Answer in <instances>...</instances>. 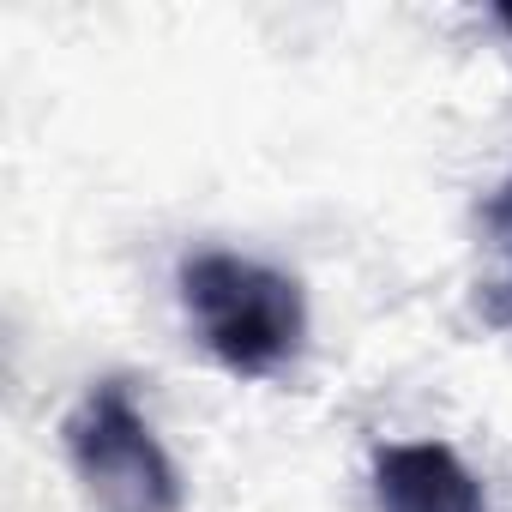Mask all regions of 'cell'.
<instances>
[{
  "mask_svg": "<svg viewBox=\"0 0 512 512\" xmlns=\"http://www.w3.org/2000/svg\"><path fill=\"white\" fill-rule=\"evenodd\" d=\"M175 290L199 350L241 380L284 374L308 344V296L290 272L266 260H247V253H229V247H199L181 260Z\"/></svg>",
  "mask_w": 512,
  "mask_h": 512,
  "instance_id": "6da1fadb",
  "label": "cell"
},
{
  "mask_svg": "<svg viewBox=\"0 0 512 512\" xmlns=\"http://www.w3.org/2000/svg\"><path fill=\"white\" fill-rule=\"evenodd\" d=\"M61 446L103 512H181V470L121 380H97L67 410Z\"/></svg>",
  "mask_w": 512,
  "mask_h": 512,
  "instance_id": "7a4b0ae2",
  "label": "cell"
},
{
  "mask_svg": "<svg viewBox=\"0 0 512 512\" xmlns=\"http://www.w3.org/2000/svg\"><path fill=\"white\" fill-rule=\"evenodd\" d=\"M368 482L374 512H494L476 470L446 440H380Z\"/></svg>",
  "mask_w": 512,
  "mask_h": 512,
  "instance_id": "3957f363",
  "label": "cell"
},
{
  "mask_svg": "<svg viewBox=\"0 0 512 512\" xmlns=\"http://www.w3.org/2000/svg\"><path fill=\"white\" fill-rule=\"evenodd\" d=\"M476 229H482V247L494 260V272L482 278V308L494 326H512V175L482 199Z\"/></svg>",
  "mask_w": 512,
  "mask_h": 512,
  "instance_id": "277c9868",
  "label": "cell"
},
{
  "mask_svg": "<svg viewBox=\"0 0 512 512\" xmlns=\"http://www.w3.org/2000/svg\"><path fill=\"white\" fill-rule=\"evenodd\" d=\"M494 25H500V31H512V7H500V13H494Z\"/></svg>",
  "mask_w": 512,
  "mask_h": 512,
  "instance_id": "5b68a950",
  "label": "cell"
}]
</instances>
